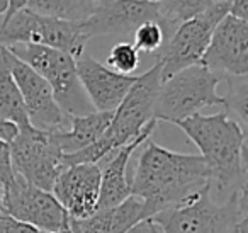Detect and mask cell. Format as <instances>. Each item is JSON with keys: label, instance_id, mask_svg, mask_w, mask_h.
<instances>
[{"label": "cell", "instance_id": "cell-18", "mask_svg": "<svg viewBox=\"0 0 248 233\" xmlns=\"http://www.w3.org/2000/svg\"><path fill=\"white\" fill-rule=\"evenodd\" d=\"M0 117L16 124L19 130L31 126L24 100L9 68L7 51L4 46H0Z\"/></svg>", "mask_w": 248, "mask_h": 233}, {"label": "cell", "instance_id": "cell-9", "mask_svg": "<svg viewBox=\"0 0 248 233\" xmlns=\"http://www.w3.org/2000/svg\"><path fill=\"white\" fill-rule=\"evenodd\" d=\"M11 158L14 174L48 192H51L60 172L65 168L55 133L32 126L19 130L11 141Z\"/></svg>", "mask_w": 248, "mask_h": 233}, {"label": "cell", "instance_id": "cell-30", "mask_svg": "<svg viewBox=\"0 0 248 233\" xmlns=\"http://www.w3.org/2000/svg\"><path fill=\"white\" fill-rule=\"evenodd\" d=\"M5 11H7V0H0V19L4 17Z\"/></svg>", "mask_w": 248, "mask_h": 233}, {"label": "cell", "instance_id": "cell-26", "mask_svg": "<svg viewBox=\"0 0 248 233\" xmlns=\"http://www.w3.org/2000/svg\"><path fill=\"white\" fill-rule=\"evenodd\" d=\"M230 16L248 21V0H230Z\"/></svg>", "mask_w": 248, "mask_h": 233}, {"label": "cell", "instance_id": "cell-22", "mask_svg": "<svg viewBox=\"0 0 248 233\" xmlns=\"http://www.w3.org/2000/svg\"><path fill=\"white\" fill-rule=\"evenodd\" d=\"M106 67L123 75H135L140 67V51L133 43H117L110 48Z\"/></svg>", "mask_w": 248, "mask_h": 233}, {"label": "cell", "instance_id": "cell-19", "mask_svg": "<svg viewBox=\"0 0 248 233\" xmlns=\"http://www.w3.org/2000/svg\"><path fill=\"white\" fill-rule=\"evenodd\" d=\"M104 0H29L26 9L55 21L83 24Z\"/></svg>", "mask_w": 248, "mask_h": 233}, {"label": "cell", "instance_id": "cell-6", "mask_svg": "<svg viewBox=\"0 0 248 233\" xmlns=\"http://www.w3.org/2000/svg\"><path fill=\"white\" fill-rule=\"evenodd\" d=\"M7 50L46 80L56 104L68 117L95 111L78 80L73 56L48 46L34 45L9 46Z\"/></svg>", "mask_w": 248, "mask_h": 233}, {"label": "cell", "instance_id": "cell-16", "mask_svg": "<svg viewBox=\"0 0 248 233\" xmlns=\"http://www.w3.org/2000/svg\"><path fill=\"white\" fill-rule=\"evenodd\" d=\"M158 121H152L150 126L138 136L135 141L124 145L119 150H116V155L112 158L106 157L102 162H106L100 167V196H99V209L114 208L119 202L131 194V182L126 177L128 164L131 160V155L136 151V148L141 147L146 140H150V134L155 131Z\"/></svg>", "mask_w": 248, "mask_h": 233}, {"label": "cell", "instance_id": "cell-4", "mask_svg": "<svg viewBox=\"0 0 248 233\" xmlns=\"http://www.w3.org/2000/svg\"><path fill=\"white\" fill-rule=\"evenodd\" d=\"M152 219L163 233H247V187L231 194L221 204L213 198L209 184Z\"/></svg>", "mask_w": 248, "mask_h": 233}, {"label": "cell", "instance_id": "cell-29", "mask_svg": "<svg viewBox=\"0 0 248 233\" xmlns=\"http://www.w3.org/2000/svg\"><path fill=\"white\" fill-rule=\"evenodd\" d=\"M2 216H7V213H5V185L0 182V218Z\"/></svg>", "mask_w": 248, "mask_h": 233}, {"label": "cell", "instance_id": "cell-11", "mask_svg": "<svg viewBox=\"0 0 248 233\" xmlns=\"http://www.w3.org/2000/svg\"><path fill=\"white\" fill-rule=\"evenodd\" d=\"M5 51H7L9 68L24 100L31 126L46 133H62L68 130L70 117L60 109L46 80L32 68H29L24 62L16 58L7 48Z\"/></svg>", "mask_w": 248, "mask_h": 233}, {"label": "cell", "instance_id": "cell-25", "mask_svg": "<svg viewBox=\"0 0 248 233\" xmlns=\"http://www.w3.org/2000/svg\"><path fill=\"white\" fill-rule=\"evenodd\" d=\"M0 233H46L43 230L36 228L28 223L17 221L11 216H2L0 218Z\"/></svg>", "mask_w": 248, "mask_h": 233}, {"label": "cell", "instance_id": "cell-24", "mask_svg": "<svg viewBox=\"0 0 248 233\" xmlns=\"http://www.w3.org/2000/svg\"><path fill=\"white\" fill-rule=\"evenodd\" d=\"M12 179H14V168L11 158V143L0 140V182L7 185Z\"/></svg>", "mask_w": 248, "mask_h": 233}, {"label": "cell", "instance_id": "cell-32", "mask_svg": "<svg viewBox=\"0 0 248 233\" xmlns=\"http://www.w3.org/2000/svg\"><path fill=\"white\" fill-rule=\"evenodd\" d=\"M141 2H160V0H141Z\"/></svg>", "mask_w": 248, "mask_h": 233}, {"label": "cell", "instance_id": "cell-17", "mask_svg": "<svg viewBox=\"0 0 248 233\" xmlns=\"http://www.w3.org/2000/svg\"><path fill=\"white\" fill-rule=\"evenodd\" d=\"M110 119H112V113H100V111H93L83 116H72L68 130L55 133L56 143L62 153L70 155L93 145L106 133Z\"/></svg>", "mask_w": 248, "mask_h": 233}, {"label": "cell", "instance_id": "cell-7", "mask_svg": "<svg viewBox=\"0 0 248 233\" xmlns=\"http://www.w3.org/2000/svg\"><path fill=\"white\" fill-rule=\"evenodd\" d=\"M89 39L83 36L82 24L43 17L29 9L0 19V46H48L78 58L83 55Z\"/></svg>", "mask_w": 248, "mask_h": 233}, {"label": "cell", "instance_id": "cell-12", "mask_svg": "<svg viewBox=\"0 0 248 233\" xmlns=\"http://www.w3.org/2000/svg\"><path fill=\"white\" fill-rule=\"evenodd\" d=\"M201 65L221 80L248 73V21L224 16L211 36Z\"/></svg>", "mask_w": 248, "mask_h": 233}, {"label": "cell", "instance_id": "cell-28", "mask_svg": "<svg viewBox=\"0 0 248 233\" xmlns=\"http://www.w3.org/2000/svg\"><path fill=\"white\" fill-rule=\"evenodd\" d=\"M28 2L29 0H7V11H5V14L2 19H7V17H11L12 14H16V12L26 9Z\"/></svg>", "mask_w": 248, "mask_h": 233}, {"label": "cell", "instance_id": "cell-3", "mask_svg": "<svg viewBox=\"0 0 248 233\" xmlns=\"http://www.w3.org/2000/svg\"><path fill=\"white\" fill-rule=\"evenodd\" d=\"M160 70H162L160 63L155 62L152 68L136 77V82L112 113V119L106 133L90 147L75 153L63 155V165L66 167L78 164H100L112 151L141 136L150 123L156 121L153 117V109L162 83Z\"/></svg>", "mask_w": 248, "mask_h": 233}, {"label": "cell", "instance_id": "cell-10", "mask_svg": "<svg viewBox=\"0 0 248 233\" xmlns=\"http://www.w3.org/2000/svg\"><path fill=\"white\" fill-rule=\"evenodd\" d=\"M5 213L46 233H70V216L53 192L29 184L17 174L5 185Z\"/></svg>", "mask_w": 248, "mask_h": 233}, {"label": "cell", "instance_id": "cell-1", "mask_svg": "<svg viewBox=\"0 0 248 233\" xmlns=\"http://www.w3.org/2000/svg\"><path fill=\"white\" fill-rule=\"evenodd\" d=\"M131 181V194L145 201V211L153 218L173 208L211 184L209 170L201 155L177 153L146 140Z\"/></svg>", "mask_w": 248, "mask_h": 233}, {"label": "cell", "instance_id": "cell-5", "mask_svg": "<svg viewBox=\"0 0 248 233\" xmlns=\"http://www.w3.org/2000/svg\"><path fill=\"white\" fill-rule=\"evenodd\" d=\"M219 82V77L201 63L173 73L160 83L153 117L175 124L204 107L223 106V96L217 94Z\"/></svg>", "mask_w": 248, "mask_h": 233}, {"label": "cell", "instance_id": "cell-20", "mask_svg": "<svg viewBox=\"0 0 248 233\" xmlns=\"http://www.w3.org/2000/svg\"><path fill=\"white\" fill-rule=\"evenodd\" d=\"M217 0H160V12L163 19V31L167 39L173 34L177 26L211 9Z\"/></svg>", "mask_w": 248, "mask_h": 233}, {"label": "cell", "instance_id": "cell-23", "mask_svg": "<svg viewBox=\"0 0 248 233\" xmlns=\"http://www.w3.org/2000/svg\"><path fill=\"white\" fill-rule=\"evenodd\" d=\"M167 41L163 28L156 21H148L141 24L133 34V45L138 51L156 53Z\"/></svg>", "mask_w": 248, "mask_h": 233}, {"label": "cell", "instance_id": "cell-15", "mask_svg": "<svg viewBox=\"0 0 248 233\" xmlns=\"http://www.w3.org/2000/svg\"><path fill=\"white\" fill-rule=\"evenodd\" d=\"M75 68L92 107L100 113H114L138 77L114 72L89 55L78 56Z\"/></svg>", "mask_w": 248, "mask_h": 233}, {"label": "cell", "instance_id": "cell-31", "mask_svg": "<svg viewBox=\"0 0 248 233\" xmlns=\"http://www.w3.org/2000/svg\"><path fill=\"white\" fill-rule=\"evenodd\" d=\"M70 233H82L78 228H77V225L72 221V219H70Z\"/></svg>", "mask_w": 248, "mask_h": 233}, {"label": "cell", "instance_id": "cell-21", "mask_svg": "<svg viewBox=\"0 0 248 233\" xmlns=\"http://www.w3.org/2000/svg\"><path fill=\"white\" fill-rule=\"evenodd\" d=\"M224 82L228 83V92L226 96H223V106L226 107L224 113L247 131V75L230 77V79H224Z\"/></svg>", "mask_w": 248, "mask_h": 233}, {"label": "cell", "instance_id": "cell-33", "mask_svg": "<svg viewBox=\"0 0 248 233\" xmlns=\"http://www.w3.org/2000/svg\"><path fill=\"white\" fill-rule=\"evenodd\" d=\"M238 233H241V232H238Z\"/></svg>", "mask_w": 248, "mask_h": 233}, {"label": "cell", "instance_id": "cell-27", "mask_svg": "<svg viewBox=\"0 0 248 233\" xmlns=\"http://www.w3.org/2000/svg\"><path fill=\"white\" fill-rule=\"evenodd\" d=\"M126 233H163V232H162V228H160V226L156 225L152 218H150V219H143V221H140L138 225H135L133 228H129Z\"/></svg>", "mask_w": 248, "mask_h": 233}, {"label": "cell", "instance_id": "cell-2", "mask_svg": "<svg viewBox=\"0 0 248 233\" xmlns=\"http://www.w3.org/2000/svg\"><path fill=\"white\" fill-rule=\"evenodd\" d=\"M175 126L199 148L211 177V189L231 194L247 187V131L226 113L194 114ZM224 199V201H226Z\"/></svg>", "mask_w": 248, "mask_h": 233}, {"label": "cell", "instance_id": "cell-13", "mask_svg": "<svg viewBox=\"0 0 248 233\" xmlns=\"http://www.w3.org/2000/svg\"><path fill=\"white\" fill-rule=\"evenodd\" d=\"M148 21H156L163 28L158 2L104 0L92 17L82 24V33L89 41L100 36H133Z\"/></svg>", "mask_w": 248, "mask_h": 233}, {"label": "cell", "instance_id": "cell-8", "mask_svg": "<svg viewBox=\"0 0 248 233\" xmlns=\"http://www.w3.org/2000/svg\"><path fill=\"white\" fill-rule=\"evenodd\" d=\"M228 12H230V0H217L206 12L177 26L165 45L156 53H153L162 67L160 70L162 80L169 79L187 67L201 63L214 29L221 19L228 16Z\"/></svg>", "mask_w": 248, "mask_h": 233}, {"label": "cell", "instance_id": "cell-14", "mask_svg": "<svg viewBox=\"0 0 248 233\" xmlns=\"http://www.w3.org/2000/svg\"><path fill=\"white\" fill-rule=\"evenodd\" d=\"M53 196L66 209L70 219H85L99 209L100 167L99 164L66 165L60 172Z\"/></svg>", "mask_w": 248, "mask_h": 233}]
</instances>
